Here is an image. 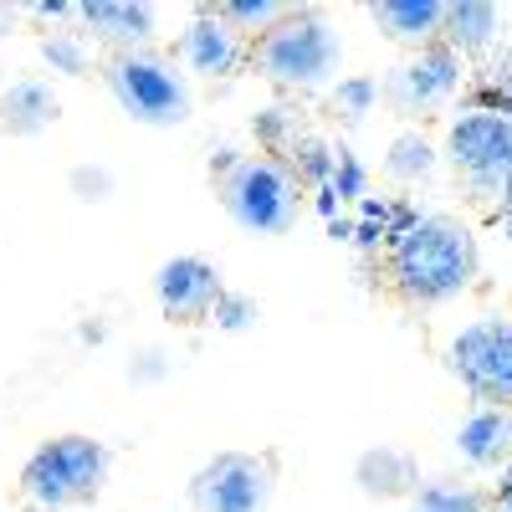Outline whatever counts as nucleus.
Instances as JSON below:
<instances>
[{"mask_svg":"<svg viewBox=\"0 0 512 512\" xmlns=\"http://www.w3.org/2000/svg\"><path fill=\"white\" fill-rule=\"evenodd\" d=\"M482 246L456 216H425L405 241L384 251V277L410 308H446L477 287Z\"/></svg>","mask_w":512,"mask_h":512,"instance_id":"nucleus-1","label":"nucleus"},{"mask_svg":"<svg viewBox=\"0 0 512 512\" xmlns=\"http://www.w3.org/2000/svg\"><path fill=\"white\" fill-rule=\"evenodd\" d=\"M338 62H344V36L318 6H292L267 36L251 41V67L282 93L333 88Z\"/></svg>","mask_w":512,"mask_h":512,"instance_id":"nucleus-2","label":"nucleus"},{"mask_svg":"<svg viewBox=\"0 0 512 512\" xmlns=\"http://www.w3.org/2000/svg\"><path fill=\"white\" fill-rule=\"evenodd\" d=\"M108 472H113V451L98 436H77L72 431V436L41 441L26 456L21 477H16V492L36 512H67V507L93 502L103 492Z\"/></svg>","mask_w":512,"mask_h":512,"instance_id":"nucleus-3","label":"nucleus"},{"mask_svg":"<svg viewBox=\"0 0 512 512\" xmlns=\"http://www.w3.org/2000/svg\"><path fill=\"white\" fill-rule=\"evenodd\" d=\"M103 88L144 128H180L195 108L185 67L154 47L149 52H113L103 62Z\"/></svg>","mask_w":512,"mask_h":512,"instance_id":"nucleus-4","label":"nucleus"},{"mask_svg":"<svg viewBox=\"0 0 512 512\" xmlns=\"http://www.w3.org/2000/svg\"><path fill=\"white\" fill-rule=\"evenodd\" d=\"M446 369L477 410H512V313H482L446 344Z\"/></svg>","mask_w":512,"mask_h":512,"instance_id":"nucleus-5","label":"nucleus"},{"mask_svg":"<svg viewBox=\"0 0 512 512\" xmlns=\"http://www.w3.org/2000/svg\"><path fill=\"white\" fill-rule=\"evenodd\" d=\"M441 159L461 175L466 195L497 205L502 200V180L512 169V118H492V113H456L446 123L441 139Z\"/></svg>","mask_w":512,"mask_h":512,"instance_id":"nucleus-6","label":"nucleus"},{"mask_svg":"<svg viewBox=\"0 0 512 512\" xmlns=\"http://www.w3.org/2000/svg\"><path fill=\"white\" fill-rule=\"evenodd\" d=\"M221 190V205H226V216L251 231V236H282L292 231L297 221V210H303V190H297V180L287 175V164L282 159H246L236 175Z\"/></svg>","mask_w":512,"mask_h":512,"instance_id":"nucleus-7","label":"nucleus"},{"mask_svg":"<svg viewBox=\"0 0 512 512\" xmlns=\"http://www.w3.org/2000/svg\"><path fill=\"white\" fill-rule=\"evenodd\" d=\"M277 492L272 456L256 451H221L190 477L195 512H267Z\"/></svg>","mask_w":512,"mask_h":512,"instance_id":"nucleus-8","label":"nucleus"},{"mask_svg":"<svg viewBox=\"0 0 512 512\" xmlns=\"http://www.w3.org/2000/svg\"><path fill=\"white\" fill-rule=\"evenodd\" d=\"M461 82H466V62L446 47V41H431V47H420L410 52L390 77L379 82L384 98H390L405 118L410 113H425V108H441L461 93Z\"/></svg>","mask_w":512,"mask_h":512,"instance_id":"nucleus-9","label":"nucleus"},{"mask_svg":"<svg viewBox=\"0 0 512 512\" xmlns=\"http://www.w3.org/2000/svg\"><path fill=\"white\" fill-rule=\"evenodd\" d=\"M175 62L185 67V77H210V82H221L231 77L236 67L251 62V36H241L231 21L216 16V6H195V16L185 21L180 41H175Z\"/></svg>","mask_w":512,"mask_h":512,"instance_id":"nucleus-10","label":"nucleus"},{"mask_svg":"<svg viewBox=\"0 0 512 512\" xmlns=\"http://www.w3.org/2000/svg\"><path fill=\"white\" fill-rule=\"evenodd\" d=\"M226 292L216 262H205V256H169V262L154 272V297L164 318L175 323H210V308H216V297Z\"/></svg>","mask_w":512,"mask_h":512,"instance_id":"nucleus-11","label":"nucleus"},{"mask_svg":"<svg viewBox=\"0 0 512 512\" xmlns=\"http://www.w3.org/2000/svg\"><path fill=\"white\" fill-rule=\"evenodd\" d=\"M77 26L108 41L113 52H149L159 36V11L149 0H77Z\"/></svg>","mask_w":512,"mask_h":512,"instance_id":"nucleus-12","label":"nucleus"},{"mask_svg":"<svg viewBox=\"0 0 512 512\" xmlns=\"http://www.w3.org/2000/svg\"><path fill=\"white\" fill-rule=\"evenodd\" d=\"M369 21L384 41H395V47H431L441 41V21H446V0H374L369 6Z\"/></svg>","mask_w":512,"mask_h":512,"instance_id":"nucleus-13","label":"nucleus"},{"mask_svg":"<svg viewBox=\"0 0 512 512\" xmlns=\"http://www.w3.org/2000/svg\"><path fill=\"white\" fill-rule=\"evenodd\" d=\"M441 41L461 62L487 57V52H497V41H502V11L492 6V0H446Z\"/></svg>","mask_w":512,"mask_h":512,"instance_id":"nucleus-14","label":"nucleus"},{"mask_svg":"<svg viewBox=\"0 0 512 512\" xmlns=\"http://www.w3.org/2000/svg\"><path fill=\"white\" fill-rule=\"evenodd\" d=\"M456 456L477 472H502L512 461V410H472L456 431Z\"/></svg>","mask_w":512,"mask_h":512,"instance_id":"nucleus-15","label":"nucleus"},{"mask_svg":"<svg viewBox=\"0 0 512 512\" xmlns=\"http://www.w3.org/2000/svg\"><path fill=\"white\" fill-rule=\"evenodd\" d=\"M354 482L374 502H395V497H415L420 492V466L400 446H369L354 461Z\"/></svg>","mask_w":512,"mask_h":512,"instance_id":"nucleus-16","label":"nucleus"},{"mask_svg":"<svg viewBox=\"0 0 512 512\" xmlns=\"http://www.w3.org/2000/svg\"><path fill=\"white\" fill-rule=\"evenodd\" d=\"M57 113H62V103L52 93V82H41V77H21L0 93V128H6L11 139L47 134V128L57 123Z\"/></svg>","mask_w":512,"mask_h":512,"instance_id":"nucleus-17","label":"nucleus"},{"mask_svg":"<svg viewBox=\"0 0 512 512\" xmlns=\"http://www.w3.org/2000/svg\"><path fill=\"white\" fill-rule=\"evenodd\" d=\"M441 169V149L420 134V128H405V134L390 139V149H384V175L400 180V185H425Z\"/></svg>","mask_w":512,"mask_h":512,"instance_id":"nucleus-18","label":"nucleus"},{"mask_svg":"<svg viewBox=\"0 0 512 512\" xmlns=\"http://www.w3.org/2000/svg\"><path fill=\"white\" fill-rule=\"evenodd\" d=\"M287 175L297 180V190H323L333 185V144L323 134H297L292 149L282 154Z\"/></svg>","mask_w":512,"mask_h":512,"instance_id":"nucleus-19","label":"nucleus"},{"mask_svg":"<svg viewBox=\"0 0 512 512\" xmlns=\"http://www.w3.org/2000/svg\"><path fill=\"white\" fill-rule=\"evenodd\" d=\"M410 512H492V492L436 477V482H420V492L410 497Z\"/></svg>","mask_w":512,"mask_h":512,"instance_id":"nucleus-20","label":"nucleus"},{"mask_svg":"<svg viewBox=\"0 0 512 512\" xmlns=\"http://www.w3.org/2000/svg\"><path fill=\"white\" fill-rule=\"evenodd\" d=\"M251 139L256 149H262V159H282L297 139V113L287 103H267V108H256L251 113Z\"/></svg>","mask_w":512,"mask_h":512,"instance_id":"nucleus-21","label":"nucleus"},{"mask_svg":"<svg viewBox=\"0 0 512 512\" xmlns=\"http://www.w3.org/2000/svg\"><path fill=\"white\" fill-rule=\"evenodd\" d=\"M328 98H333V113L344 118V123H364V118L379 108L384 88H379V77H369V72H354V77H338L333 88H328Z\"/></svg>","mask_w":512,"mask_h":512,"instance_id":"nucleus-22","label":"nucleus"},{"mask_svg":"<svg viewBox=\"0 0 512 512\" xmlns=\"http://www.w3.org/2000/svg\"><path fill=\"white\" fill-rule=\"evenodd\" d=\"M216 6L221 21H231L241 36H267L292 6H282V0H210Z\"/></svg>","mask_w":512,"mask_h":512,"instance_id":"nucleus-23","label":"nucleus"},{"mask_svg":"<svg viewBox=\"0 0 512 512\" xmlns=\"http://www.w3.org/2000/svg\"><path fill=\"white\" fill-rule=\"evenodd\" d=\"M41 62L62 77H88L93 52H88V41H82V31H52V36H41Z\"/></svg>","mask_w":512,"mask_h":512,"instance_id":"nucleus-24","label":"nucleus"},{"mask_svg":"<svg viewBox=\"0 0 512 512\" xmlns=\"http://www.w3.org/2000/svg\"><path fill=\"white\" fill-rule=\"evenodd\" d=\"M456 113H492V118H512V72L497 67L492 77H477L472 93L461 98Z\"/></svg>","mask_w":512,"mask_h":512,"instance_id":"nucleus-25","label":"nucleus"},{"mask_svg":"<svg viewBox=\"0 0 512 512\" xmlns=\"http://www.w3.org/2000/svg\"><path fill=\"white\" fill-rule=\"evenodd\" d=\"M333 190H338V200H354V205L369 195V164L344 144H333Z\"/></svg>","mask_w":512,"mask_h":512,"instance_id":"nucleus-26","label":"nucleus"},{"mask_svg":"<svg viewBox=\"0 0 512 512\" xmlns=\"http://www.w3.org/2000/svg\"><path fill=\"white\" fill-rule=\"evenodd\" d=\"M256 318H262V308H256V297L231 292V287L216 297V308H210V323H216L221 333H246V328H256Z\"/></svg>","mask_w":512,"mask_h":512,"instance_id":"nucleus-27","label":"nucleus"},{"mask_svg":"<svg viewBox=\"0 0 512 512\" xmlns=\"http://www.w3.org/2000/svg\"><path fill=\"white\" fill-rule=\"evenodd\" d=\"M67 190L82 200V205H103L113 195V169L108 164H77L67 175Z\"/></svg>","mask_w":512,"mask_h":512,"instance_id":"nucleus-28","label":"nucleus"},{"mask_svg":"<svg viewBox=\"0 0 512 512\" xmlns=\"http://www.w3.org/2000/svg\"><path fill=\"white\" fill-rule=\"evenodd\" d=\"M169 369H175V359H169L159 344H149V349H139L134 359H128V384H164Z\"/></svg>","mask_w":512,"mask_h":512,"instance_id":"nucleus-29","label":"nucleus"},{"mask_svg":"<svg viewBox=\"0 0 512 512\" xmlns=\"http://www.w3.org/2000/svg\"><path fill=\"white\" fill-rule=\"evenodd\" d=\"M420 221H425V210H420L410 195H390V216H384V241H390V246H395V241H405Z\"/></svg>","mask_w":512,"mask_h":512,"instance_id":"nucleus-30","label":"nucleus"},{"mask_svg":"<svg viewBox=\"0 0 512 512\" xmlns=\"http://www.w3.org/2000/svg\"><path fill=\"white\" fill-rule=\"evenodd\" d=\"M246 159H251V154H241L236 144H216V149H210V159H205V169H210V180H216V185H226Z\"/></svg>","mask_w":512,"mask_h":512,"instance_id":"nucleus-31","label":"nucleus"},{"mask_svg":"<svg viewBox=\"0 0 512 512\" xmlns=\"http://www.w3.org/2000/svg\"><path fill=\"white\" fill-rule=\"evenodd\" d=\"M359 256H379V251H390V241H384V226L379 221H354V241H349Z\"/></svg>","mask_w":512,"mask_h":512,"instance_id":"nucleus-32","label":"nucleus"},{"mask_svg":"<svg viewBox=\"0 0 512 512\" xmlns=\"http://www.w3.org/2000/svg\"><path fill=\"white\" fill-rule=\"evenodd\" d=\"M21 11L36 16V21H77V0H31Z\"/></svg>","mask_w":512,"mask_h":512,"instance_id":"nucleus-33","label":"nucleus"},{"mask_svg":"<svg viewBox=\"0 0 512 512\" xmlns=\"http://www.w3.org/2000/svg\"><path fill=\"white\" fill-rule=\"evenodd\" d=\"M313 216L328 226V221H338L344 216V200H338V190L333 185H323V190H313Z\"/></svg>","mask_w":512,"mask_h":512,"instance_id":"nucleus-34","label":"nucleus"},{"mask_svg":"<svg viewBox=\"0 0 512 512\" xmlns=\"http://www.w3.org/2000/svg\"><path fill=\"white\" fill-rule=\"evenodd\" d=\"M384 216H390V195H364L354 221H379V226H384Z\"/></svg>","mask_w":512,"mask_h":512,"instance_id":"nucleus-35","label":"nucleus"},{"mask_svg":"<svg viewBox=\"0 0 512 512\" xmlns=\"http://www.w3.org/2000/svg\"><path fill=\"white\" fill-rule=\"evenodd\" d=\"M507 502H512V461L492 477V507H507Z\"/></svg>","mask_w":512,"mask_h":512,"instance_id":"nucleus-36","label":"nucleus"},{"mask_svg":"<svg viewBox=\"0 0 512 512\" xmlns=\"http://www.w3.org/2000/svg\"><path fill=\"white\" fill-rule=\"evenodd\" d=\"M77 338H82V344H88V349H103L108 344V323H77Z\"/></svg>","mask_w":512,"mask_h":512,"instance_id":"nucleus-37","label":"nucleus"},{"mask_svg":"<svg viewBox=\"0 0 512 512\" xmlns=\"http://www.w3.org/2000/svg\"><path fill=\"white\" fill-rule=\"evenodd\" d=\"M328 236H333L338 246H349V241H354V216H338V221H328Z\"/></svg>","mask_w":512,"mask_h":512,"instance_id":"nucleus-38","label":"nucleus"},{"mask_svg":"<svg viewBox=\"0 0 512 512\" xmlns=\"http://www.w3.org/2000/svg\"><path fill=\"white\" fill-rule=\"evenodd\" d=\"M16 16H21L16 6H0V36H11V31H16Z\"/></svg>","mask_w":512,"mask_h":512,"instance_id":"nucleus-39","label":"nucleus"},{"mask_svg":"<svg viewBox=\"0 0 512 512\" xmlns=\"http://www.w3.org/2000/svg\"><path fill=\"white\" fill-rule=\"evenodd\" d=\"M497 226H502V236L512 241V205H507V210H497Z\"/></svg>","mask_w":512,"mask_h":512,"instance_id":"nucleus-40","label":"nucleus"},{"mask_svg":"<svg viewBox=\"0 0 512 512\" xmlns=\"http://www.w3.org/2000/svg\"><path fill=\"white\" fill-rule=\"evenodd\" d=\"M512 205V169H507V180H502V200H497V210H507Z\"/></svg>","mask_w":512,"mask_h":512,"instance_id":"nucleus-41","label":"nucleus"},{"mask_svg":"<svg viewBox=\"0 0 512 512\" xmlns=\"http://www.w3.org/2000/svg\"><path fill=\"white\" fill-rule=\"evenodd\" d=\"M492 512H512V502H507V507H492Z\"/></svg>","mask_w":512,"mask_h":512,"instance_id":"nucleus-42","label":"nucleus"}]
</instances>
